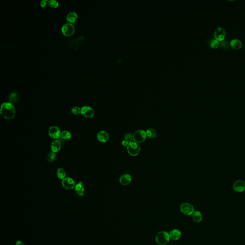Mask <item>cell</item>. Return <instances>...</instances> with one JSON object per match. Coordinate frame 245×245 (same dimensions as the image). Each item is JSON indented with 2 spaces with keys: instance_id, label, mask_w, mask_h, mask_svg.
Listing matches in <instances>:
<instances>
[{
  "instance_id": "obj_15",
  "label": "cell",
  "mask_w": 245,
  "mask_h": 245,
  "mask_svg": "<svg viewBox=\"0 0 245 245\" xmlns=\"http://www.w3.org/2000/svg\"><path fill=\"white\" fill-rule=\"evenodd\" d=\"M170 239L173 240H178L181 237V232L180 230L174 229L172 230L170 233Z\"/></svg>"
},
{
  "instance_id": "obj_27",
  "label": "cell",
  "mask_w": 245,
  "mask_h": 245,
  "mask_svg": "<svg viewBox=\"0 0 245 245\" xmlns=\"http://www.w3.org/2000/svg\"><path fill=\"white\" fill-rule=\"evenodd\" d=\"M223 49H228L229 47V44L227 40H224V41L220 42V46Z\"/></svg>"
},
{
  "instance_id": "obj_29",
  "label": "cell",
  "mask_w": 245,
  "mask_h": 245,
  "mask_svg": "<svg viewBox=\"0 0 245 245\" xmlns=\"http://www.w3.org/2000/svg\"><path fill=\"white\" fill-rule=\"evenodd\" d=\"M125 140L129 142V143H131L133 141V135H132L130 133H128L125 135Z\"/></svg>"
},
{
  "instance_id": "obj_21",
  "label": "cell",
  "mask_w": 245,
  "mask_h": 245,
  "mask_svg": "<svg viewBox=\"0 0 245 245\" xmlns=\"http://www.w3.org/2000/svg\"><path fill=\"white\" fill-rule=\"evenodd\" d=\"M146 134H147V137L150 138H155L157 137V135H158L157 131L152 128L148 129L146 131Z\"/></svg>"
},
{
  "instance_id": "obj_25",
  "label": "cell",
  "mask_w": 245,
  "mask_h": 245,
  "mask_svg": "<svg viewBox=\"0 0 245 245\" xmlns=\"http://www.w3.org/2000/svg\"><path fill=\"white\" fill-rule=\"evenodd\" d=\"M210 45L212 49H216L219 47L220 42L216 39L211 40L210 42Z\"/></svg>"
},
{
  "instance_id": "obj_16",
  "label": "cell",
  "mask_w": 245,
  "mask_h": 245,
  "mask_svg": "<svg viewBox=\"0 0 245 245\" xmlns=\"http://www.w3.org/2000/svg\"><path fill=\"white\" fill-rule=\"evenodd\" d=\"M230 46L234 50H239L242 47V43L240 40L234 39L230 42Z\"/></svg>"
},
{
  "instance_id": "obj_28",
  "label": "cell",
  "mask_w": 245,
  "mask_h": 245,
  "mask_svg": "<svg viewBox=\"0 0 245 245\" xmlns=\"http://www.w3.org/2000/svg\"><path fill=\"white\" fill-rule=\"evenodd\" d=\"M72 112L73 115H78L81 114V108L78 106H75L72 108Z\"/></svg>"
},
{
  "instance_id": "obj_8",
  "label": "cell",
  "mask_w": 245,
  "mask_h": 245,
  "mask_svg": "<svg viewBox=\"0 0 245 245\" xmlns=\"http://www.w3.org/2000/svg\"><path fill=\"white\" fill-rule=\"evenodd\" d=\"M61 131L57 126H51L49 129V135L52 139L57 140L61 137Z\"/></svg>"
},
{
  "instance_id": "obj_6",
  "label": "cell",
  "mask_w": 245,
  "mask_h": 245,
  "mask_svg": "<svg viewBox=\"0 0 245 245\" xmlns=\"http://www.w3.org/2000/svg\"><path fill=\"white\" fill-rule=\"evenodd\" d=\"M63 34L66 37H69L74 34L75 27L72 24L70 23H65L61 28Z\"/></svg>"
},
{
  "instance_id": "obj_24",
  "label": "cell",
  "mask_w": 245,
  "mask_h": 245,
  "mask_svg": "<svg viewBox=\"0 0 245 245\" xmlns=\"http://www.w3.org/2000/svg\"><path fill=\"white\" fill-rule=\"evenodd\" d=\"M56 158V153L53 152L52 151L49 152L47 155V160L49 162H53Z\"/></svg>"
},
{
  "instance_id": "obj_5",
  "label": "cell",
  "mask_w": 245,
  "mask_h": 245,
  "mask_svg": "<svg viewBox=\"0 0 245 245\" xmlns=\"http://www.w3.org/2000/svg\"><path fill=\"white\" fill-rule=\"evenodd\" d=\"M180 210L186 216H191L194 213V209L193 205L188 203H183L180 206Z\"/></svg>"
},
{
  "instance_id": "obj_17",
  "label": "cell",
  "mask_w": 245,
  "mask_h": 245,
  "mask_svg": "<svg viewBox=\"0 0 245 245\" xmlns=\"http://www.w3.org/2000/svg\"><path fill=\"white\" fill-rule=\"evenodd\" d=\"M74 188L77 194L79 195L80 196L82 197L84 196L85 189L82 181H80L79 183L76 184Z\"/></svg>"
},
{
  "instance_id": "obj_4",
  "label": "cell",
  "mask_w": 245,
  "mask_h": 245,
  "mask_svg": "<svg viewBox=\"0 0 245 245\" xmlns=\"http://www.w3.org/2000/svg\"><path fill=\"white\" fill-rule=\"evenodd\" d=\"M133 141L136 143H143L147 138V135L146 132L143 130H138L133 135Z\"/></svg>"
},
{
  "instance_id": "obj_30",
  "label": "cell",
  "mask_w": 245,
  "mask_h": 245,
  "mask_svg": "<svg viewBox=\"0 0 245 245\" xmlns=\"http://www.w3.org/2000/svg\"><path fill=\"white\" fill-rule=\"evenodd\" d=\"M47 1L46 0H43L40 3V5L42 7H44L47 5Z\"/></svg>"
},
{
  "instance_id": "obj_32",
  "label": "cell",
  "mask_w": 245,
  "mask_h": 245,
  "mask_svg": "<svg viewBox=\"0 0 245 245\" xmlns=\"http://www.w3.org/2000/svg\"><path fill=\"white\" fill-rule=\"evenodd\" d=\"M15 245H24V243L22 241L19 240V241H17Z\"/></svg>"
},
{
  "instance_id": "obj_7",
  "label": "cell",
  "mask_w": 245,
  "mask_h": 245,
  "mask_svg": "<svg viewBox=\"0 0 245 245\" xmlns=\"http://www.w3.org/2000/svg\"><path fill=\"white\" fill-rule=\"evenodd\" d=\"M226 30L222 27H218L214 31V38L219 42L224 41L226 38Z\"/></svg>"
},
{
  "instance_id": "obj_14",
  "label": "cell",
  "mask_w": 245,
  "mask_h": 245,
  "mask_svg": "<svg viewBox=\"0 0 245 245\" xmlns=\"http://www.w3.org/2000/svg\"><path fill=\"white\" fill-rule=\"evenodd\" d=\"M51 150L53 152L57 153L60 151L61 148V143L60 141L57 139L55 140L51 143Z\"/></svg>"
},
{
  "instance_id": "obj_1",
  "label": "cell",
  "mask_w": 245,
  "mask_h": 245,
  "mask_svg": "<svg viewBox=\"0 0 245 245\" xmlns=\"http://www.w3.org/2000/svg\"><path fill=\"white\" fill-rule=\"evenodd\" d=\"M0 112L4 118L10 120L15 116V108L11 102H4L1 105Z\"/></svg>"
},
{
  "instance_id": "obj_23",
  "label": "cell",
  "mask_w": 245,
  "mask_h": 245,
  "mask_svg": "<svg viewBox=\"0 0 245 245\" xmlns=\"http://www.w3.org/2000/svg\"><path fill=\"white\" fill-rule=\"evenodd\" d=\"M18 99H19V96L17 93L16 92H13L11 93L9 96V100L11 103L17 102L18 101Z\"/></svg>"
},
{
  "instance_id": "obj_10",
  "label": "cell",
  "mask_w": 245,
  "mask_h": 245,
  "mask_svg": "<svg viewBox=\"0 0 245 245\" xmlns=\"http://www.w3.org/2000/svg\"><path fill=\"white\" fill-rule=\"evenodd\" d=\"M62 185L66 190H72L75 187V183L74 180L69 177H66L62 181Z\"/></svg>"
},
{
  "instance_id": "obj_26",
  "label": "cell",
  "mask_w": 245,
  "mask_h": 245,
  "mask_svg": "<svg viewBox=\"0 0 245 245\" xmlns=\"http://www.w3.org/2000/svg\"><path fill=\"white\" fill-rule=\"evenodd\" d=\"M47 4L51 7L56 8L59 6V3L56 0H49L47 1Z\"/></svg>"
},
{
  "instance_id": "obj_13",
  "label": "cell",
  "mask_w": 245,
  "mask_h": 245,
  "mask_svg": "<svg viewBox=\"0 0 245 245\" xmlns=\"http://www.w3.org/2000/svg\"><path fill=\"white\" fill-rule=\"evenodd\" d=\"M97 138L99 141L101 143H106L109 139V135L106 131H101L97 134Z\"/></svg>"
},
{
  "instance_id": "obj_19",
  "label": "cell",
  "mask_w": 245,
  "mask_h": 245,
  "mask_svg": "<svg viewBox=\"0 0 245 245\" xmlns=\"http://www.w3.org/2000/svg\"><path fill=\"white\" fill-rule=\"evenodd\" d=\"M66 19L68 23H74L75 22L77 19H78V14L75 12L72 11L68 14L67 16Z\"/></svg>"
},
{
  "instance_id": "obj_9",
  "label": "cell",
  "mask_w": 245,
  "mask_h": 245,
  "mask_svg": "<svg viewBox=\"0 0 245 245\" xmlns=\"http://www.w3.org/2000/svg\"><path fill=\"white\" fill-rule=\"evenodd\" d=\"M81 114L85 118H91L95 116V111L92 107L84 106L81 108Z\"/></svg>"
},
{
  "instance_id": "obj_3",
  "label": "cell",
  "mask_w": 245,
  "mask_h": 245,
  "mask_svg": "<svg viewBox=\"0 0 245 245\" xmlns=\"http://www.w3.org/2000/svg\"><path fill=\"white\" fill-rule=\"evenodd\" d=\"M127 148L128 153L132 157H136L139 154L141 151V148L138 143L133 141L129 143Z\"/></svg>"
},
{
  "instance_id": "obj_22",
  "label": "cell",
  "mask_w": 245,
  "mask_h": 245,
  "mask_svg": "<svg viewBox=\"0 0 245 245\" xmlns=\"http://www.w3.org/2000/svg\"><path fill=\"white\" fill-rule=\"evenodd\" d=\"M61 137L64 140H69L72 138V135L69 132L64 130L61 132Z\"/></svg>"
},
{
  "instance_id": "obj_20",
  "label": "cell",
  "mask_w": 245,
  "mask_h": 245,
  "mask_svg": "<svg viewBox=\"0 0 245 245\" xmlns=\"http://www.w3.org/2000/svg\"><path fill=\"white\" fill-rule=\"evenodd\" d=\"M57 175L59 179L62 181L66 178V172L63 168H60L57 169Z\"/></svg>"
},
{
  "instance_id": "obj_12",
  "label": "cell",
  "mask_w": 245,
  "mask_h": 245,
  "mask_svg": "<svg viewBox=\"0 0 245 245\" xmlns=\"http://www.w3.org/2000/svg\"><path fill=\"white\" fill-rule=\"evenodd\" d=\"M132 181V177L129 174H124L121 176L119 179V183L123 186L129 185Z\"/></svg>"
},
{
  "instance_id": "obj_18",
  "label": "cell",
  "mask_w": 245,
  "mask_h": 245,
  "mask_svg": "<svg viewBox=\"0 0 245 245\" xmlns=\"http://www.w3.org/2000/svg\"><path fill=\"white\" fill-rule=\"evenodd\" d=\"M192 217L194 222L197 223H200L203 219V216L201 212L198 211H195L192 214Z\"/></svg>"
},
{
  "instance_id": "obj_11",
  "label": "cell",
  "mask_w": 245,
  "mask_h": 245,
  "mask_svg": "<svg viewBox=\"0 0 245 245\" xmlns=\"http://www.w3.org/2000/svg\"><path fill=\"white\" fill-rule=\"evenodd\" d=\"M233 189L238 193H242L245 190V181L241 180H237L233 184Z\"/></svg>"
},
{
  "instance_id": "obj_31",
  "label": "cell",
  "mask_w": 245,
  "mask_h": 245,
  "mask_svg": "<svg viewBox=\"0 0 245 245\" xmlns=\"http://www.w3.org/2000/svg\"><path fill=\"white\" fill-rule=\"evenodd\" d=\"M129 142H128V141H126V140H124L122 141V145L125 147H128V145H129Z\"/></svg>"
},
{
  "instance_id": "obj_2",
  "label": "cell",
  "mask_w": 245,
  "mask_h": 245,
  "mask_svg": "<svg viewBox=\"0 0 245 245\" xmlns=\"http://www.w3.org/2000/svg\"><path fill=\"white\" fill-rule=\"evenodd\" d=\"M170 234L166 231H160L156 235L155 240L157 244L160 245H166L170 240Z\"/></svg>"
}]
</instances>
